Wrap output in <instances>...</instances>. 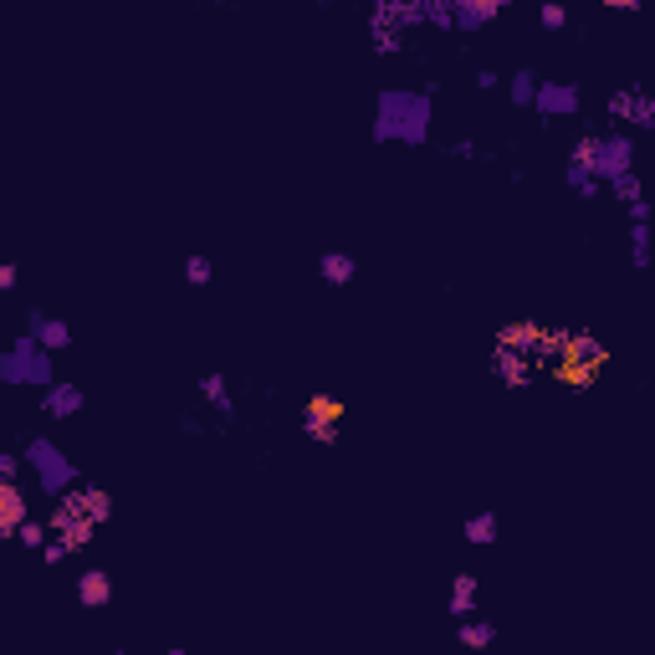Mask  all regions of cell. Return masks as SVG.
<instances>
[{"mask_svg": "<svg viewBox=\"0 0 655 655\" xmlns=\"http://www.w3.org/2000/svg\"><path fill=\"white\" fill-rule=\"evenodd\" d=\"M569 169L594 174V180H604V190H609L620 174L635 169V139L625 134V128H620V134H584L574 144V154H569Z\"/></svg>", "mask_w": 655, "mask_h": 655, "instance_id": "cell-4", "label": "cell"}, {"mask_svg": "<svg viewBox=\"0 0 655 655\" xmlns=\"http://www.w3.org/2000/svg\"><path fill=\"white\" fill-rule=\"evenodd\" d=\"M41 410H47L52 420H72L77 410H82V384H67V379H57L47 395H41Z\"/></svg>", "mask_w": 655, "mask_h": 655, "instance_id": "cell-15", "label": "cell"}, {"mask_svg": "<svg viewBox=\"0 0 655 655\" xmlns=\"http://www.w3.org/2000/svg\"><path fill=\"white\" fill-rule=\"evenodd\" d=\"M210 277H215V267H210L205 256H190V261H185V282H190V287H210Z\"/></svg>", "mask_w": 655, "mask_h": 655, "instance_id": "cell-25", "label": "cell"}, {"mask_svg": "<svg viewBox=\"0 0 655 655\" xmlns=\"http://www.w3.org/2000/svg\"><path fill=\"white\" fill-rule=\"evenodd\" d=\"M466 543H476V548H487V543H497V512H476V517H466Z\"/></svg>", "mask_w": 655, "mask_h": 655, "instance_id": "cell-22", "label": "cell"}, {"mask_svg": "<svg viewBox=\"0 0 655 655\" xmlns=\"http://www.w3.org/2000/svg\"><path fill=\"white\" fill-rule=\"evenodd\" d=\"M72 558V548L62 543V538H47V548H41V563H52V569H57V563H67Z\"/></svg>", "mask_w": 655, "mask_h": 655, "instance_id": "cell-28", "label": "cell"}, {"mask_svg": "<svg viewBox=\"0 0 655 655\" xmlns=\"http://www.w3.org/2000/svg\"><path fill=\"white\" fill-rule=\"evenodd\" d=\"M476 599H482L476 574H456V579H451V615H456V620H471V615H476Z\"/></svg>", "mask_w": 655, "mask_h": 655, "instance_id": "cell-18", "label": "cell"}, {"mask_svg": "<svg viewBox=\"0 0 655 655\" xmlns=\"http://www.w3.org/2000/svg\"><path fill=\"white\" fill-rule=\"evenodd\" d=\"M533 364H538V359L512 354V348H497V343H492V379H497V384H507V389H528V384H533Z\"/></svg>", "mask_w": 655, "mask_h": 655, "instance_id": "cell-11", "label": "cell"}, {"mask_svg": "<svg viewBox=\"0 0 655 655\" xmlns=\"http://www.w3.org/2000/svg\"><path fill=\"white\" fill-rule=\"evenodd\" d=\"M26 522H31L26 487L21 482H0V538H21Z\"/></svg>", "mask_w": 655, "mask_h": 655, "instance_id": "cell-10", "label": "cell"}, {"mask_svg": "<svg viewBox=\"0 0 655 655\" xmlns=\"http://www.w3.org/2000/svg\"><path fill=\"white\" fill-rule=\"evenodd\" d=\"M609 118H615V123H640V128H655V93L625 87V93L609 98Z\"/></svg>", "mask_w": 655, "mask_h": 655, "instance_id": "cell-9", "label": "cell"}, {"mask_svg": "<svg viewBox=\"0 0 655 655\" xmlns=\"http://www.w3.org/2000/svg\"><path fill=\"white\" fill-rule=\"evenodd\" d=\"M543 118H563V113H579V87L574 82H543L538 87V103H533Z\"/></svg>", "mask_w": 655, "mask_h": 655, "instance_id": "cell-13", "label": "cell"}, {"mask_svg": "<svg viewBox=\"0 0 655 655\" xmlns=\"http://www.w3.org/2000/svg\"><path fill=\"white\" fill-rule=\"evenodd\" d=\"M200 395L210 400V410L221 415V420L236 415V400H231V389H226V374H205V379H200Z\"/></svg>", "mask_w": 655, "mask_h": 655, "instance_id": "cell-19", "label": "cell"}, {"mask_svg": "<svg viewBox=\"0 0 655 655\" xmlns=\"http://www.w3.org/2000/svg\"><path fill=\"white\" fill-rule=\"evenodd\" d=\"M538 21H543V31H563V26H569V11H563V6H543Z\"/></svg>", "mask_w": 655, "mask_h": 655, "instance_id": "cell-29", "label": "cell"}, {"mask_svg": "<svg viewBox=\"0 0 655 655\" xmlns=\"http://www.w3.org/2000/svg\"><path fill=\"white\" fill-rule=\"evenodd\" d=\"M77 599H82L87 609H108V604H113V579H108V569H82V574H77Z\"/></svg>", "mask_w": 655, "mask_h": 655, "instance_id": "cell-16", "label": "cell"}, {"mask_svg": "<svg viewBox=\"0 0 655 655\" xmlns=\"http://www.w3.org/2000/svg\"><path fill=\"white\" fill-rule=\"evenodd\" d=\"M502 16V0H451V26L456 31H482Z\"/></svg>", "mask_w": 655, "mask_h": 655, "instance_id": "cell-12", "label": "cell"}, {"mask_svg": "<svg viewBox=\"0 0 655 655\" xmlns=\"http://www.w3.org/2000/svg\"><path fill=\"white\" fill-rule=\"evenodd\" d=\"M538 87H543V82L522 67V72L507 82V103H512V108H533V103H538Z\"/></svg>", "mask_w": 655, "mask_h": 655, "instance_id": "cell-21", "label": "cell"}, {"mask_svg": "<svg viewBox=\"0 0 655 655\" xmlns=\"http://www.w3.org/2000/svg\"><path fill=\"white\" fill-rule=\"evenodd\" d=\"M343 415H348V405L338 395H308V405H302V435H308L313 446H333Z\"/></svg>", "mask_w": 655, "mask_h": 655, "instance_id": "cell-7", "label": "cell"}, {"mask_svg": "<svg viewBox=\"0 0 655 655\" xmlns=\"http://www.w3.org/2000/svg\"><path fill=\"white\" fill-rule=\"evenodd\" d=\"M26 466L36 471V482L41 492H52V497H67L72 482H77V466L47 441V435H36V441H26Z\"/></svg>", "mask_w": 655, "mask_h": 655, "instance_id": "cell-6", "label": "cell"}, {"mask_svg": "<svg viewBox=\"0 0 655 655\" xmlns=\"http://www.w3.org/2000/svg\"><path fill=\"white\" fill-rule=\"evenodd\" d=\"M548 369L563 389H594L599 374L609 369V348L594 333H553Z\"/></svg>", "mask_w": 655, "mask_h": 655, "instance_id": "cell-3", "label": "cell"}, {"mask_svg": "<svg viewBox=\"0 0 655 655\" xmlns=\"http://www.w3.org/2000/svg\"><path fill=\"white\" fill-rule=\"evenodd\" d=\"M103 522H113V497L103 487H93V482H82V487H72L57 502V512L47 517V528H52V538H62L77 553V548H87L98 538Z\"/></svg>", "mask_w": 655, "mask_h": 655, "instance_id": "cell-2", "label": "cell"}, {"mask_svg": "<svg viewBox=\"0 0 655 655\" xmlns=\"http://www.w3.org/2000/svg\"><path fill=\"white\" fill-rule=\"evenodd\" d=\"M0 384H36L41 395L57 384V369H52V354L41 348L31 333L26 338H16L6 354H0Z\"/></svg>", "mask_w": 655, "mask_h": 655, "instance_id": "cell-5", "label": "cell"}, {"mask_svg": "<svg viewBox=\"0 0 655 655\" xmlns=\"http://www.w3.org/2000/svg\"><path fill=\"white\" fill-rule=\"evenodd\" d=\"M563 180H569V190L579 200H599L604 195V180H594V174H584V169H563Z\"/></svg>", "mask_w": 655, "mask_h": 655, "instance_id": "cell-23", "label": "cell"}, {"mask_svg": "<svg viewBox=\"0 0 655 655\" xmlns=\"http://www.w3.org/2000/svg\"><path fill=\"white\" fill-rule=\"evenodd\" d=\"M169 655H190V650H169Z\"/></svg>", "mask_w": 655, "mask_h": 655, "instance_id": "cell-33", "label": "cell"}, {"mask_svg": "<svg viewBox=\"0 0 655 655\" xmlns=\"http://www.w3.org/2000/svg\"><path fill=\"white\" fill-rule=\"evenodd\" d=\"M456 640H461L466 650H492V645H497V625H492V620H476V615H471V620H461Z\"/></svg>", "mask_w": 655, "mask_h": 655, "instance_id": "cell-20", "label": "cell"}, {"mask_svg": "<svg viewBox=\"0 0 655 655\" xmlns=\"http://www.w3.org/2000/svg\"><path fill=\"white\" fill-rule=\"evenodd\" d=\"M47 538H52V528H41V522H26L16 543H26V548H47Z\"/></svg>", "mask_w": 655, "mask_h": 655, "instance_id": "cell-26", "label": "cell"}, {"mask_svg": "<svg viewBox=\"0 0 655 655\" xmlns=\"http://www.w3.org/2000/svg\"><path fill=\"white\" fill-rule=\"evenodd\" d=\"M476 87H482V93H492V87H502V77H497L492 67H482V72H476Z\"/></svg>", "mask_w": 655, "mask_h": 655, "instance_id": "cell-31", "label": "cell"}, {"mask_svg": "<svg viewBox=\"0 0 655 655\" xmlns=\"http://www.w3.org/2000/svg\"><path fill=\"white\" fill-rule=\"evenodd\" d=\"M609 195H615L620 205H640V200H645V185H640V174H635V169H630V174H620V180L609 185Z\"/></svg>", "mask_w": 655, "mask_h": 655, "instance_id": "cell-24", "label": "cell"}, {"mask_svg": "<svg viewBox=\"0 0 655 655\" xmlns=\"http://www.w3.org/2000/svg\"><path fill=\"white\" fill-rule=\"evenodd\" d=\"M548 343H553V333L533 318H517V323L497 328V348H512V354H528V359H548Z\"/></svg>", "mask_w": 655, "mask_h": 655, "instance_id": "cell-8", "label": "cell"}, {"mask_svg": "<svg viewBox=\"0 0 655 655\" xmlns=\"http://www.w3.org/2000/svg\"><path fill=\"white\" fill-rule=\"evenodd\" d=\"M26 333L47 348V354H62V348L72 343V328L62 323V318H41V308L36 313H26Z\"/></svg>", "mask_w": 655, "mask_h": 655, "instance_id": "cell-14", "label": "cell"}, {"mask_svg": "<svg viewBox=\"0 0 655 655\" xmlns=\"http://www.w3.org/2000/svg\"><path fill=\"white\" fill-rule=\"evenodd\" d=\"M318 277H323L328 287H348V282L359 277V261L348 256V251H323V256H318Z\"/></svg>", "mask_w": 655, "mask_h": 655, "instance_id": "cell-17", "label": "cell"}, {"mask_svg": "<svg viewBox=\"0 0 655 655\" xmlns=\"http://www.w3.org/2000/svg\"><path fill=\"white\" fill-rule=\"evenodd\" d=\"M374 144H425L430 139V87H389L374 103Z\"/></svg>", "mask_w": 655, "mask_h": 655, "instance_id": "cell-1", "label": "cell"}, {"mask_svg": "<svg viewBox=\"0 0 655 655\" xmlns=\"http://www.w3.org/2000/svg\"><path fill=\"white\" fill-rule=\"evenodd\" d=\"M451 154H456V159H476V144H471V139H456Z\"/></svg>", "mask_w": 655, "mask_h": 655, "instance_id": "cell-32", "label": "cell"}, {"mask_svg": "<svg viewBox=\"0 0 655 655\" xmlns=\"http://www.w3.org/2000/svg\"><path fill=\"white\" fill-rule=\"evenodd\" d=\"M21 466H26V456H16V451H0V482H16V476H21Z\"/></svg>", "mask_w": 655, "mask_h": 655, "instance_id": "cell-27", "label": "cell"}, {"mask_svg": "<svg viewBox=\"0 0 655 655\" xmlns=\"http://www.w3.org/2000/svg\"><path fill=\"white\" fill-rule=\"evenodd\" d=\"M16 282H21V267L6 261V267H0V292H16Z\"/></svg>", "mask_w": 655, "mask_h": 655, "instance_id": "cell-30", "label": "cell"}]
</instances>
